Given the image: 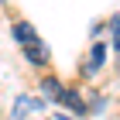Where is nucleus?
Segmentation results:
<instances>
[{"label":"nucleus","instance_id":"nucleus-2","mask_svg":"<svg viewBox=\"0 0 120 120\" xmlns=\"http://www.w3.org/2000/svg\"><path fill=\"white\" fill-rule=\"evenodd\" d=\"M103 62H106V45H93V52H89V62L82 65V72H86V75H93V72H96V69H100Z\"/></svg>","mask_w":120,"mask_h":120},{"label":"nucleus","instance_id":"nucleus-7","mask_svg":"<svg viewBox=\"0 0 120 120\" xmlns=\"http://www.w3.org/2000/svg\"><path fill=\"white\" fill-rule=\"evenodd\" d=\"M110 28H113V45L120 48V14H117V17L110 21Z\"/></svg>","mask_w":120,"mask_h":120},{"label":"nucleus","instance_id":"nucleus-4","mask_svg":"<svg viewBox=\"0 0 120 120\" xmlns=\"http://www.w3.org/2000/svg\"><path fill=\"white\" fill-rule=\"evenodd\" d=\"M38 86H41V93H45L48 100H62V89H65V86L58 82L55 75H45V79H41V82H38Z\"/></svg>","mask_w":120,"mask_h":120},{"label":"nucleus","instance_id":"nucleus-5","mask_svg":"<svg viewBox=\"0 0 120 120\" xmlns=\"http://www.w3.org/2000/svg\"><path fill=\"white\" fill-rule=\"evenodd\" d=\"M14 38H17L21 45H34V41H41V38L34 34V28H31V24H24V21H17V24H14Z\"/></svg>","mask_w":120,"mask_h":120},{"label":"nucleus","instance_id":"nucleus-1","mask_svg":"<svg viewBox=\"0 0 120 120\" xmlns=\"http://www.w3.org/2000/svg\"><path fill=\"white\" fill-rule=\"evenodd\" d=\"M58 103H65V106H69V110H75V113H89V110H86L82 93L72 89V86H65V89H62V100H58Z\"/></svg>","mask_w":120,"mask_h":120},{"label":"nucleus","instance_id":"nucleus-6","mask_svg":"<svg viewBox=\"0 0 120 120\" xmlns=\"http://www.w3.org/2000/svg\"><path fill=\"white\" fill-rule=\"evenodd\" d=\"M21 110H41V103L38 100H17V113Z\"/></svg>","mask_w":120,"mask_h":120},{"label":"nucleus","instance_id":"nucleus-3","mask_svg":"<svg viewBox=\"0 0 120 120\" xmlns=\"http://www.w3.org/2000/svg\"><path fill=\"white\" fill-rule=\"evenodd\" d=\"M24 55H28V62H31V65H48V48L41 45V41L24 45Z\"/></svg>","mask_w":120,"mask_h":120}]
</instances>
